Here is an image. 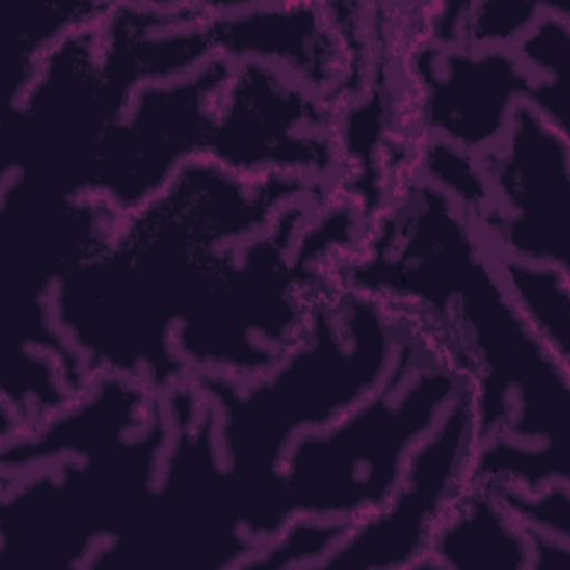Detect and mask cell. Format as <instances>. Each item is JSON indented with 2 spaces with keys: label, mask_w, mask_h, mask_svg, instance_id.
Returning <instances> with one entry per match:
<instances>
[{
  "label": "cell",
  "mask_w": 570,
  "mask_h": 570,
  "mask_svg": "<svg viewBox=\"0 0 570 570\" xmlns=\"http://www.w3.org/2000/svg\"><path fill=\"white\" fill-rule=\"evenodd\" d=\"M318 187L289 176L245 178L196 158L120 214L105 245L51 294L53 327L85 379L116 374L156 394L187 381L174 332L223 254Z\"/></svg>",
  "instance_id": "cell-1"
},
{
  "label": "cell",
  "mask_w": 570,
  "mask_h": 570,
  "mask_svg": "<svg viewBox=\"0 0 570 570\" xmlns=\"http://www.w3.org/2000/svg\"><path fill=\"white\" fill-rule=\"evenodd\" d=\"M414 207L396 205L403 218L394 258H376L394 283L370 292L376 298L407 294L448 309L465 350L476 445L505 436L566 459L568 372L534 336L517 309L497 258L474 218L445 191L421 185Z\"/></svg>",
  "instance_id": "cell-2"
},
{
  "label": "cell",
  "mask_w": 570,
  "mask_h": 570,
  "mask_svg": "<svg viewBox=\"0 0 570 570\" xmlns=\"http://www.w3.org/2000/svg\"><path fill=\"white\" fill-rule=\"evenodd\" d=\"M403 327L381 298L332 283L318 292L303 338L265 374L189 376L214 410L243 530L254 543L274 539L289 521L278 468L292 441L334 423L383 385L405 350Z\"/></svg>",
  "instance_id": "cell-3"
},
{
  "label": "cell",
  "mask_w": 570,
  "mask_h": 570,
  "mask_svg": "<svg viewBox=\"0 0 570 570\" xmlns=\"http://www.w3.org/2000/svg\"><path fill=\"white\" fill-rule=\"evenodd\" d=\"M423 352L425 338L416 345L407 336L396 367L374 394L292 441L278 468L289 519L352 523L392 499L412 450L468 385L450 358L428 361Z\"/></svg>",
  "instance_id": "cell-4"
},
{
  "label": "cell",
  "mask_w": 570,
  "mask_h": 570,
  "mask_svg": "<svg viewBox=\"0 0 570 570\" xmlns=\"http://www.w3.org/2000/svg\"><path fill=\"white\" fill-rule=\"evenodd\" d=\"M102 22L62 38L9 107L4 178L62 198L91 196L105 134L120 118L102 71Z\"/></svg>",
  "instance_id": "cell-5"
},
{
  "label": "cell",
  "mask_w": 570,
  "mask_h": 570,
  "mask_svg": "<svg viewBox=\"0 0 570 570\" xmlns=\"http://www.w3.org/2000/svg\"><path fill=\"white\" fill-rule=\"evenodd\" d=\"M234 65L216 56L191 73L138 87L105 134L91 196L118 214H129L187 163L205 158L216 105Z\"/></svg>",
  "instance_id": "cell-6"
},
{
  "label": "cell",
  "mask_w": 570,
  "mask_h": 570,
  "mask_svg": "<svg viewBox=\"0 0 570 570\" xmlns=\"http://www.w3.org/2000/svg\"><path fill=\"white\" fill-rule=\"evenodd\" d=\"M476 160L485 203L474 223L490 252L570 272V136L521 102L499 142Z\"/></svg>",
  "instance_id": "cell-7"
},
{
  "label": "cell",
  "mask_w": 570,
  "mask_h": 570,
  "mask_svg": "<svg viewBox=\"0 0 570 570\" xmlns=\"http://www.w3.org/2000/svg\"><path fill=\"white\" fill-rule=\"evenodd\" d=\"M245 176H289L321 185L338 167V131L325 98L287 82L272 65H234L218 105L207 156Z\"/></svg>",
  "instance_id": "cell-8"
},
{
  "label": "cell",
  "mask_w": 570,
  "mask_h": 570,
  "mask_svg": "<svg viewBox=\"0 0 570 570\" xmlns=\"http://www.w3.org/2000/svg\"><path fill=\"white\" fill-rule=\"evenodd\" d=\"M474 448L476 421L468 383L412 450L392 499L370 517L347 523L316 568L423 566L441 519L468 485Z\"/></svg>",
  "instance_id": "cell-9"
},
{
  "label": "cell",
  "mask_w": 570,
  "mask_h": 570,
  "mask_svg": "<svg viewBox=\"0 0 570 570\" xmlns=\"http://www.w3.org/2000/svg\"><path fill=\"white\" fill-rule=\"evenodd\" d=\"M416 107L423 140L479 156L499 142L514 109L532 96V78L508 47H443L414 51Z\"/></svg>",
  "instance_id": "cell-10"
},
{
  "label": "cell",
  "mask_w": 570,
  "mask_h": 570,
  "mask_svg": "<svg viewBox=\"0 0 570 570\" xmlns=\"http://www.w3.org/2000/svg\"><path fill=\"white\" fill-rule=\"evenodd\" d=\"M532 534L485 485L468 483L441 519L425 563L436 568H532Z\"/></svg>",
  "instance_id": "cell-11"
},
{
  "label": "cell",
  "mask_w": 570,
  "mask_h": 570,
  "mask_svg": "<svg viewBox=\"0 0 570 570\" xmlns=\"http://www.w3.org/2000/svg\"><path fill=\"white\" fill-rule=\"evenodd\" d=\"M497 258L499 274L546 350L570 367V272L550 265Z\"/></svg>",
  "instance_id": "cell-12"
}]
</instances>
